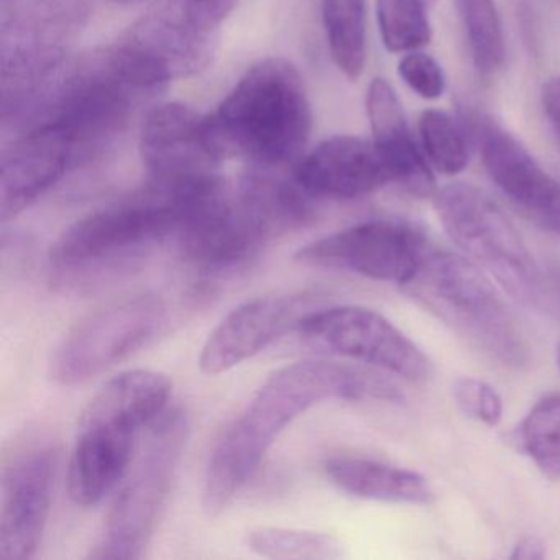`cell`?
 I'll list each match as a JSON object with an SVG mask.
<instances>
[{
	"instance_id": "cell-1",
	"label": "cell",
	"mask_w": 560,
	"mask_h": 560,
	"mask_svg": "<svg viewBox=\"0 0 560 560\" xmlns=\"http://www.w3.org/2000/svg\"><path fill=\"white\" fill-rule=\"evenodd\" d=\"M329 399L398 402L402 393L372 366L310 360L271 373L212 451L202 488L205 513H224L257 474L278 435L307 409Z\"/></svg>"
},
{
	"instance_id": "cell-2",
	"label": "cell",
	"mask_w": 560,
	"mask_h": 560,
	"mask_svg": "<svg viewBox=\"0 0 560 560\" xmlns=\"http://www.w3.org/2000/svg\"><path fill=\"white\" fill-rule=\"evenodd\" d=\"M219 182L178 186L149 178L143 188L74 222L48 254L51 287L88 296L132 277L178 235L196 199Z\"/></svg>"
},
{
	"instance_id": "cell-3",
	"label": "cell",
	"mask_w": 560,
	"mask_h": 560,
	"mask_svg": "<svg viewBox=\"0 0 560 560\" xmlns=\"http://www.w3.org/2000/svg\"><path fill=\"white\" fill-rule=\"evenodd\" d=\"M208 126L222 156H241L260 170L300 162L313 130L303 78L281 58L260 61L208 116Z\"/></svg>"
},
{
	"instance_id": "cell-4",
	"label": "cell",
	"mask_w": 560,
	"mask_h": 560,
	"mask_svg": "<svg viewBox=\"0 0 560 560\" xmlns=\"http://www.w3.org/2000/svg\"><path fill=\"white\" fill-rule=\"evenodd\" d=\"M173 383L155 370H129L101 386L81 415L68 467V493L80 506L101 503L132 464L137 438L168 411Z\"/></svg>"
},
{
	"instance_id": "cell-5",
	"label": "cell",
	"mask_w": 560,
	"mask_h": 560,
	"mask_svg": "<svg viewBox=\"0 0 560 560\" xmlns=\"http://www.w3.org/2000/svg\"><path fill=\"white\" fill-rule=\"evenodd\" d=\"M406 290L498 362L513 366L526 362V342L513 313L474 261L432 248Z\"/></svg>"
},
{
	"instance_id": "cell-6",
	"label": "cell",
	"mask_w": 560,
	"mask_h": 560,
	"mask_svg": "<svg viewBox=\"0 0 560 560\" xmlns=\"http://www.w3.org/2000/svg\"><path fill=\"white\" fill-rule=\"evenodd\" d=\"M188 434V418L182 409L166 411L153 422L139 460L119 483L103 539L91 550V559L133 560L145 556L168 501Z\"/></svg>"
},
{
	"instance_id": "cell-7",
	"label": "cell",
	"mask_w": 560,
	"mask_h": 560,
	"mask_svg": "<svg viewBox=\"0 0 560 560\" xmlns=\"http://www.w3.org/2000/svg\"><path fill=\"white\" fill-rule=\"evenodd\" d=\"M434 209L451 241L470 261L516 300H536L539 268L523 235L487 192L454 183L435 195Z\"/></svg>"
},
{
	"instance_id": "cell-8",
	"label": "cell",
	"mask_w": 560,
	"mask_h": 560,
	"mask_svg": "<svg viewBox=\"0 0 560 560\" xmlns=\"http://www.w3.org/2000/svg\"><path fill=\"white\" fill-rule=\"evenodd\" d=\"M166 319L168 306L155 293L109 301L71 327L51 360V375L63 385L90 382L149 346Z\"/></svg>"
},
{
	"instance_id": "cell-9",
	"label": "cell",
	"mask_w": 560,
	"mask_h": 560,
	"mask_svg": "<svg viewBox=\"0 0 560 560\" xmlns=\"http://www.w3.org/2000/svg\"><path fill=\"white\" fill-rule=\"evenodd\" d=\"M273 238L242 192L222 182L196 199L176 235L179 258L202 284L244 270Z\"/></svg>"
},
{
	"instance_id": "cell-10",
	"label": "cell",
	"mask_w": 560,
	"mask_h": 560,
	"mask_svg": "<svg viewBox=\"0 0 560 560\" xmlns=\"http://www.w3.org/2000/svg\"><path fill=\"white\" fill-rule=\"evenodd\" d=\"M304 340L330 355L343 357L411 383L431 376V362L398 327L376 311L360 306L313 310L298 324Z\"/></svg>"
},
{
	"instance_id": "cell-11",
	"label": "cell",
	"mask_w": 560,
	"mask_h": 560,
	"mask_svg": "<svg viewBox=\"0 0 560 560\" xmlns=\"http://www.w3.org/2000/svg\"><path fill=\"white\" fill-rule=\"evenodd\" d=\"M58 451L45 434L15 439L2 464L0 560H28L37 553L50 516Z\"/></svg>"
},
{
	"instance_id": "cell-12",
	"label": "cell",
	"mask_w": 560,
	"mask_h": 560,
	"mask_svg": "<svg viewBox=\"0 0 560 560\" xmlns=\"http://www.w3.org/2000/svg\"><path fill=\"white\" fill-rule=\"evenodd\" d=\"M431 250L416 225L373 219L306 245L296 252L294 260L306 267L332 268L406 287Z\"/></svg>"
},
{
	"instance_id": "cell-13",
	"label": "cell",
	"mask_w": 560,
	"mask_h": 560,
	"mask_svg": "<svg viewBox=\"0 0 560 560\" xmlns=\"http://www.w3.org/2000/svg\"><path fill=\"white\" fill-rule=\"evenodd\" d=\"M481 163L498 191L534 224L560 237V182L510 132L480 114L468 116Z\"/></svg>"
},
{
	"instance_id": "cell-14",
	"label": "cell",
	"mask_w": 560,
	"mask_h": 560,
	"mask_svg": "<svg viewBox=\"0 0 560 560\" xmlns=\"http://www.w3.org/2000/svg\"><path fill=\"white\" fill-rule=\"evenodd\" d=\"M140 153L150 179L178 186L215 182L224 159L212 142L208 116L179 103L150 110L140 133Z\"/></svg>"
},
{
	"instance_id": "cell-15",
	"label": "cell",
	"mask_w": 560,
	"mask_h": 560,
	"mask_svg": "<svg viewBox=\"0 0 560 560\" xmlns=\"http://www.w3.org/2000/svg\"><path fill=\"white\" fill-rule=\"evenodd\" d=\"M313 304L314 296L307 291L271 294L241 304L209 334L199 369L205 375L215 376L254 359L280 337L296 332Z\"/></svg>"
},
{
	"instance_id": "cell-16",
	"label": "cell",
	"mask_w": 560,
	"mask_h": 560,
	"mask_svg": "<svg viewBox=\"0 0 560 560\" xmlns=\"http://www.w3.org/2000/svg\"><path fill=\"white\" fill-rule=\"evenodd\" d=\"M77 143L60 127L35 122L4 153L0 170V218L12 221L54 188L80 159Z\"/></svg>"
},
{
	"instance_id": "cell-17",
	"label": "cell",
	"mask_w": 560,
	"mask_h": 560,
	"mask_svg": "<svg viewBox=\"0 0 560 560\" xmlns=\"http://www.w3.org/2000/svg\"><path fill=\"white\" fill-rule=\"evenodd\" d=\"M294 182L313 198L355 199L393 185L372 140L336 136L303 155Z\"/></svg>"
},
{
	"instance_id": "cell-18",
	"label": "cell",
	"mask_w": 560,
	"mask_h": 560,
	"mask_svg": "<svg viewBox=\"0 0 560 560\" xmlns=\"http://www.w3.org/2000/svg\"><path fill=\"white\" fill-rule=\"evenodd\" d=\"M365 104L372 142L392 175L393 185L419 198L431 196L434 176L409 130L401 101L392 84L382 78L373 80L366 91Z\"/></svg>"
},
{
	"instance_id": "cell-19",
	"label": "cell",
	"mask_w": 560,
	"mask_h": 560,
	"mask_svg": "<svg viewBox=\"0 0 560 560\" xmlns=\"http://www.w3.org/2000/svg\"><path fill=\"white\" fill-rule=\"evenodd\" d=\"M327 477L339 490L360 498L395 504H428L434 498L421 474L372 458L332 457L326 462Z\"/></svg>"
},
{
	"instance_id": "cell-20",
	"label": "cell",
	"mask_w": 560,
	"mask_h": 560,
	"mask_svg": "<svg viewBox=\"0 0 560 560\" xmlns=\"http://www.w3.org/2000/svg\"><path fill=\"white\" fill-rule=\"evenodd\" d=\"M323 21L334 63L357 80L366 58V0H323Z\"/></svg>"
},
{
	"instance_id": "cell-21",
	"label": "cell",
	"mask_w": 560,
	"mask_h": 560,
	"mask_svg": "<svg viewBox=\"0 0 560 560\" xmlns=\"http://www.w3.org/2000/svg\"><path fill=\"white\" fill-rule=\"evenodd\" d=\"M475 68L493 77L504 61V35L494 0H455Z\"/></svg>"
},
{
	"instance_id": "cell-22",
	"label": "cell",
	"mask_w": 560,
	"mask_h": 560,
	"mask_svg": "<svg viewBox=\"0 0 560 560\" xmlns=\"http://www.w3.org/2000/svg\"><path fill=\"white\" fill-rule=\"evenodd\" d=\"M517 442L544 477L560 481V393L542 396L530 408Z\"/></svg>"
},
{
	"instance_id": "cell-23",
	"label": "cell",
	"mask_w": 560,
	"mask_h": 560,
	"mask_svg": "<svg viewBox=\"0 0 560 560\" xmlns=\"http://www.w3.org/2000/svg\"><path fill=\"white\" fill-rule=\"evenodd\" d=\"M247 546L268 559L330 560L342 556L336 537L296 527H258L248 533Z\"/></svg>"
},
{
	"instance_id": "cell-24",
	"label": "cell",
	"mask_w": 560,
	"mask_h": 560,
	"mask_svg": "<svg viewBox=\"0 0 560 560\" xmlns=\"http://www.w3.org/2000/svg\"><path fill=\"white\" fill-rule=\"evenodd\" d=\"M428 0H376L383 45L392 54H411L431 40Z\"/></svg>"
},
{
	"instance_id": "cell-25",
	"label": "cell",
	"mask_w": 560,
	"mask_h": 560,
	"mask_svg": "<svg viewBox=\"0 0 560 560\" xmlns=\"http://www.w3.org/2000/svg\"><path fill=\"white\" fill-rule=\"evenodd\" d=\"M419 136L425 159L438 172L458 175L468 165V145L464 129L442 110L429 109L419 119Z\"/></svg>"
},
{
	"instance_id": "cell-26",
	"label": "cell",
	"mask_w": 560,
	"mask_h": 560,
	"mask_svg": "<svg viewBox=\"0 0 560 560\" xmlns=\"http://www.w3.org/2000/svg\"><path fill=\"white\" fill-rule=\"evenodd\" d=\"M452 395L458 408L475 421L497 425L503 418V399L500 393L481 380L471 376L455 380Z\"/></svg>"
},
{
	"instance_id": "cell-27",
	"label": "cell",
	"mask_w": 560,
	"mask_h": 560,
	"mask_svg": "<svg viewBox=\"0 0 560 560\" xmlns=\"http://www.w3.org/2000/svg\"><path fill=\"white\" fill-rule=\"evenodd\" d=\"M401 80L422 100L434 101L444 94L445 74L441 65L425 54H406L398 65Z\"/></svg>"
},
{
	"instance_id": "cell-28",
	"label": "cell",
	"mask_w": 560,
	"mask_h": 560,
	"mask_svg": "<svg viewBox=\"0 0 560 560\" xmlns=\"http://www.w3.org/2000/svg\"><path fill=\"white\" fill-rule=\"evenodd\" d=\"M540 100H542L544 114L560 140V77L550 78L544 84Z\"/></svg>"
},
{
	"instance_id": "cell-29",
	"label": "cell",
	"mask_w": 560,
	"mask_h": 560,
	"mask_svg": "<svg viewBox=\"0 0 560 560\" xmlns=\"http://www.w3.org/2000/svg\"><path fill=\"white\" fill-rule=\"evenodd\" d=\"M546 557V544L540 537L527 536L514 546L511 559L540 560Z\"/></svg>"
},
{
	"instance_id": "cell-30",
	"label": "cell",
	"mask_w": 560,
	"mask_h": 560,
	"mask_svg": "<svg viewBox=\"0 0 560 560\" xmlns=\"http://www.w3.org/2000/svg\"><path fill=\"white\" fill-rule=\"evenodd\" d=\"M557 365H559L560 369V346L557 347Z\"/></svg>"
},
{
	"instance_id": "cell-31",
	"label": "cell",
	"mask_w": 560,
	"mask_h": 560,
	"mask_svg": "<svg viewBox=\"0 0 560 560\" xmlns=\"http://www.w3.org/2000/svg\"><path fill=\"white\" fill-rule=\"evenodd\" d=\"M116 2H136V0H116Z\"/></svg>"
}]
</instances>
